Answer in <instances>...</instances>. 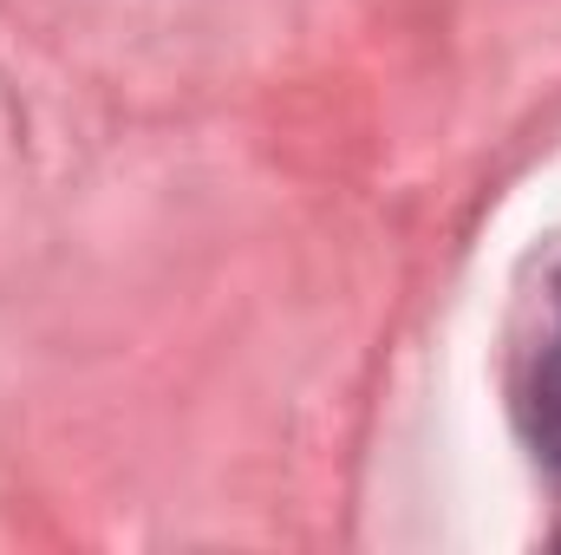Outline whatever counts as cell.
Returning <instances> with one entry per match:
<instances>
[{"label": "cell", "mask_w": 561, "mask_h": 555, "mask_svg": "<svg viewBox=\"0 0 561 555\" xmlns=\"http://www.w3.org/2000/svg\"><path fill=\"white\" fill-rule=\"evenodd\" d=\"M529 438L561 471V333H556V347L536 360V380H529Z\"/></svg>", "instance_id": "cell-1"}, {"label": "cell", "mask_w": 561, "mask_h": 555, "mask_svg": "<svg viewBox=\"0 0 561 555\" xmlns=\"http://www.w3.org/2000/svg\"><path fill=\"white\" fill-rule=\"evenodd\" d=\"M556 314H561V281H556Z\"/></svg>", "instance_id": "cell-2"}]
</instances>
